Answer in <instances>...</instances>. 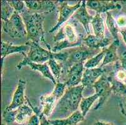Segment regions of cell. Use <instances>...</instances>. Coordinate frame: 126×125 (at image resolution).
<instances>
[{"mask_svg":"<svg viewBox=\"0 0 126 125\" xmlns=\"http://www.w3.org/2000/svg\"><path fill=\"white\" fill-rule=\"evenodd\" d=\"M16 110V114L15 122L19 125L28 122L30 118L33 115V113H34L33 110L32 109L30 105L28 106V105H23Z\"/></svg>","mask_w":126,"mask_h":125,"instance_id":"44dd1931","label":"cell"},{"mask_svg":"<svg viewBox=\"0 0 126 125\" xmlns=\"http://www.w3.org/2000/svg\"><path fill=\"white\" fill-rule=\"evenodd\" d=\"M1 125H6V124H5V123H4V122H3V123H2V124H1Z\"/></svg>","mask_w":126,"mask_h":125,"instance_id":"f35d334b","label":"cell"},{"mask_svg":"<svg viewBox=\"0 0 126 125\" xmlns=\"http://www.w3.org/2000/svg\"><path fill=\"white\" fill-rule=\"evenodd\" d=\"M117 54L121 66L126 71V45L124 43L120 42L117 48Z\"/></svg>","mask_w":126,"mask_h":125,"instance_id":"f1b7e54d","label":"cell"},{"mask_svg":"<svg viewBox=\"0 0 126 125\" xmlns=\"http://www.w3.org/2000/svg\"><path fill=\"white\" fill-rule=\"evenodd\" d=\"M72 17L75 18L83 25L85 31L88 35L90 34V28H89V24L91 23L94 16L90 15L88 13L87 10V6H86V1H82L80 7L75 11Z\"/></svg>","mask_w":126,"mask_h":125,"instance_id":"5bb4252c","label":"cell"},{"mask_svg":"<svg viewBox=\"0 0 126 125\" xmlns=\"http://www.w3.org/2000/svg\"><path fill=\"white\" fill-rule=\"evenodd\" d=\"M121 41H114L112 44L107 48L105 56L102 62V65L100 67L104 68L109 64L115 63L119 61V56L117 54V48Z\"/></svg>","mask_w":126,"mask_h":125,"instance_id":"d6986e66","label":"cell"},{"mask_svg":"<svg viewBox=\"0 0 126 125\" xmlns=\"http://www.w3.org/2000/svg\"><path fill=\"white\" fill-rule=\"evenodd\" d=\"M83 38L78 36L76 29L70 24H65L58 30L53 38L55 43L51 48V51L54 53L61 52L68 48H75L83 45Z\"/></svg>","mask_w":126,"mask_h":125,"instance_id":"7a4b0ae2","label":"cell"},{"mask_svg":"<svg viewBox=\"0 0 126 125\" xmlns=\"http://www.w3.org/2000/svg\"><path fill=\"white\" fill-rule=\"evenodd\" d=\"M47 64L57 82H59L60 78L63 72L62 63H58L56 59H51L47 62Z\"/></svg>","mask_w":126,"mask_h":125,"instance_id":"484cf974","label":"cell"},{"mask_svg":"<svg viewBox=\"0 0 126 125\" xmlns=\"http://www.w3.org/2000/svg\"><path fill=\"white\" fill-rule=\"evenodd\" d=\"M121 108L122 109V111L126 110V101H125V104H124V105H121Z\"/></svg>","mask_w":126,"mask_h":125,"instance_id":"74e56055","label":"cell"},{"mask_svg":"<svg viewBox=\"0 0 126 125\" xmlns=\"http://www.w3.org/2000/svg\"><path fill=\"white\" fill-rule=\"evenodd\" d=\"M97 99H98V96L96 93L89 96L87 98H82L80 104V108L81 112L83 116H85L87 115L91 106Z\"/></svg>","mask_w":126,"mask_h":125,"instance_id":"4316f807","label":"cell"},{"mask_svg":"<svg viewBox=\"0 0 126 125\" xmlns=\"http://www.w3.org/2000/svg\"><path fill=\"white\" fill-rule=\"evenodd\" d=\"M119 28H125L126 27V16H121L116 19Z\"/></svg>","mask_w":126,"mask_h":125,"instance_id":"d6a6232c","label":"cell"},{"mask_svg":"<svg viewBox=\"0 0 126 125\" xmlns=\"http://www.w3.org/2000/svg\"><path fill=\"white\" fill-rule=\"evenodd\" d=\"M121 6H122V10L124 14L126 15V1H120Z\"/></svg>","mask_w":126,"mask_h":125,"instance_id":"8d00e7d4","label":"cell"},{"mask_svg":"<svg viewBox=\"0 0 126 125\" xmlns=\"http://www.w3.org/2000/svg\"><path fill=\"white\" fill-rule=\"evenodd\" d=\"M3 29L13 38H22L27 36L26 26L21 14L15 11L11 18L3 21Z\"/></svg>","mask_w":126,"mask_h":125,"instance_id":"52a82bcc","label":"cell"},{"mask_svg":"<svg viewBox=\"0 0 126 125\" xmlns=\"http://www.w3.org/2000/svg\"><path fill=\"white\" fill-rule=\"evenodd\" d=\"M94 35L98 37L104 38L105 36V26H104V19L102 18L100 14L96 13L94 16L91 22Z\"/></svg>","mask_w":126,"mask_h":125,"instance_id":"7402d4cb","label":"cell"},{"mask_svg":"<svg viewBox=\"0 0 126 125\" xmlns=\"http://www.w3.org/2000/svg\"><path fill=\"white\" fill-rule=\"evenodd\" d=\"M16 110L13 111H6L4 110L3 114V122L7 124H11L15 121Z\"/></svg>","mask_w":126,"mask_h":125,"instance_id":"4dcf8cb0","label":"cell"},{"mask_svg":"<svg viewBox=\"0 0 126 125\" xmlns=\"http://www.w3.org/2000/svg\"><path fill=\"white\" fill-rule=\"evenodd\" d=\"M26 44L29 46L30 49L26 53L23 54L24 58L19 62L16 66V69L20 70L25 66L26 63L33 62L35 63H45L50 59L57 58V53L51 52L50 50H47L42 48L38 43L33 41H26Z\"/></svg>","mask_w":126,"mask_h":125,"instance_id":"277c9868","label":"cell"},{"mask_svg":"<svg viewBox=\"0 0 126 125\" xmlns=\"http://www.w3.org/2000/svg\"><path fill=\"white\" fill-rule=\"evenodd\" d=\"M67 53V58L63 63V71H68L73 65L80 63H85L90 58L94 56L97 51H101L100 50H95L88 48L84 44L78 47L72 48L66 50Z\"/></svg>","mask_w":126,"mask_h":125,"instance_id":"5b68a950","label":"cell"},{"mask_svg":"<svg viewBox=\"0 0 126 125\" xmlns=\"http://www.w3.org/2000/svg\"><path fill=\"white\" fill-rule=\"evenodd\" d=\"M10 5L14 8L15 11H17L19 14L26 11V6L25 2L23 1H8Z\"/></svg>","mask_w":126,"mask_h":125,"instance_id":"f546056e","label":"cell"},{"mask_svg":"<svg viewBox=\"0 0 126 125\" xmlns=\"http://www.w3.org/2000/svg\"><path fill=\"white\" fill-rule=\"evenodd\" d=\"M85 116L82 112L77 110L66 118L49 120L52 125H77L79 123L84 120Z\"/></svg>","mask_w":126,"mask_h":125,"instance_id":"e0dca14e","label":"cell"},{"mask_svg":"<svg viewBox=\"0 0 126 125\" xmlns=\"http://www.w3.org/2000/svg\"><path fill=\"white\" fill-rule=\"evenodd\" d=\"M40 119V125H52L49 121V120L47 118V116L42 114V113L38 115Z\"/></svg>","mask_w":126,"mask_h":125,"instance_id":"836d02e7","label":"cell"},{"mask_svg":"<svg viewBox=\"0 0 126 125\" xmlns=\"http://www.w3.org/2000/svg\"><path fill=\"white\" fill-rule=\"evenodd\" d=\"M92 88L95 89V93L98 96L99 99L98 104L94 110H98L102 108L112 93V86L109 80L108 76L105 74L102 76L93 86Z\"/></svg>","mask_w":126,"mask_h":125,"instance_id":"9c48e42d","label":"cell"},{"mask_svg":"<svg viewBox=\"0 0 126 125\" xmlns=\"http://www.w3.org/2000/svg\"><path fill=\"white\" fill-rule=\"evenodd\" d=\"M106 50H107V48H103L100 52L95 55L94 56H93L92 58L88 59L84 64L85 68L89 69L97 68V66L101 63L102 60L104 59L105 53H106Z\"/></svg>","mask_w":126,"mask_h":125,"instance_id":"d4e9b609","label":"cell"},{"mask_svg":"<svg viewBox=\"0 0 126 125\" xmlns=\"http://www.w3.org/2000/svg\"><path fill=\"white\" fill-rule=\"evenodd\" d=\"M1 3V19L3 21H6L11 18L15 10L10 5L8 1H2Z\"/></svg>","mask_w":126,"mask_h":125,"instance_id":"83f0119b","label":"cell"},{"mask_svg":"<svg viewBox=\"0 0 126 125\" xmlns=\"http://www.w3.org/2000/svg\"><path fill=\"white\" fill-rule=\"evenodd\" d=\"M26 81L19 79L18 81L16 89L15 91L11 103L6 108V111H13L15 110L22 105H25L26 101L25 96V90L26 88Z\"/></svg>","mask_w":126,"mask_h":125,"instance_id":"7c38bea8","label":"cell"},{"mask_svg":"<svg viewBox=\"0 0 126 125\" xmlns=\"http://www.w3.org/2000/svg\"><path fill=\"white\" fill-rule=\"evenodd\" d=\"M58 4V10L59 13V16L57 23L54 26H53L49 31V33H51L59 29L65 23L70 19L75 13V11L80 7L82 1H78L75 5L70 6L67 1H57Z\"/></svg>","mask_w":126,"mask_h":125,"instance_id":"ba28073f","label":"cell"},{"mask_svg":"<svg viewBox=\"0 0 126 125\" xmlns=\"http://www.w3.org/2000/svg\"><path fill=\"white\" fill-rule=\"evenodd\" d=\"M26 65L29 66L33 70L38 71L40 72L45 78L50 80L53 83V84H55V85L57 83L55 78L50 71V67L47 63L41 64L35 63H33V62H28V63H26L25 66H26Z\"/></svg>","mask_w":126,"mask_h":125,"instance_id":"ffe728a7","label":"cell"},{"mask_svg":"<svg viewBox=\"0 0 126 125\" xmlns=\"http://www.w3.org/2000/svg\"><path fill=\"white\" fill-rule=\"evenodd\" d=\"M107 76L111 84L112 93L115 95L126 97V83L118 81L110 74Z\"/></svg>","mask_w":126,"mask_h":125,"instance_id":"cb8c5ba5","label":"cell"},{"mask_svg":"<svg viewBox=\"0 0 126 125\" xmlns=\"http://www.w3.org/2000/svg\"><path fill=\"white\" fill-rule=\"evenodd\" d=\"M120 33H121V35H122V36L124 43L126 45V28H122V29L120 30Z\"/></svg>","mask_w":126,"mask_h":125,"instance_id":"e575fe53","label":"cell"},{"mask_svg":"<svg viewBox=\"0 0 126 125\" xmlns=\"http://www.w3.org/2000/svg\"><path fill=\"white\" fill-rule=\"evenodd\" d=\"M85 86L82 84L67 88L62 98L58 101L53 112L70 115L77 111L83 96L82 93Z\"/></svg>","mask_w":126,"mask_h":125,"instance_id":"3957f363","label":"cell"},{"mask_svg":"<svg viewBox=\"0 0 126 125\" xmlns=\"http://www.w3.org/2000/svg\"><path fill=\"white\" fill-rule=\"evenodd\" d=\"M106 13H107L106 24H107L110 33L114 38V41H120L119 38V33L121 29H119L120 28L118 26L116 19H115V18L113 17L112 14L110 12H107Z\"/></svg>","mask_w":126,"mask_h":125,"instance_id":"603a6c76","label":"cell"},{"mask_svg":"<svg viewBox=\"0 0 126 125\" xmlns=\"http://www.w3.org/2000/svg\"><path fill=\"white\" fill-rule=\"evenodd\" d=\"M30 48L27 44L20 46H15L10 43L2 41L1 42V62L3 63L4 58L11 54L26 53Z\"/></svg>","mask_w":126,"mask_h":125,"instance_id":"ac0fdd59","label":"cell"},{"mask_svg":"<svg viewBox=\"0 0 126 125\" xmlns=\"http://www.w3.org/2000/svg\"><path fill=\"white\" fill-rule=\"evenodd\" d=\"M86 6L88 8L96 11V13L101 14L102 13L109 12L110 10H121L120 1H87Z\"/></svg>","mask_w":126,"mask_h":125,"instance_id":"30bf717a","label":"cell"},{"mask_svg":"<svg viewBox=\"0 0 126 125\" xmlns=\"http://www.w3.org/2000/svg\"><path fill=\"white\" fill-rule=\"evenodd\" d=\"M84 64V63L75 64L67 71L68 78L65 82L67 88L77 86L80 83H82L85 70Z\"/></svg>","mask_w":126,"mask_h":125,"instance_id":"8fae6325","label":"cell"},{"mask_svg":"<svg viewBox=\"0 0 126 125\" xmlns=\"http://www.w3.org/2000/svg\"><path fill=\"white\" fill-rule=\"evenodd\" d=\"M95 125H114L112 123L109 122H106L104 121H97L95 123Z\"/></svg>","mask_w":126,"mask_h":125,"instance_id":"d590c367","label":"cell"},{"mask_svg":"<svg viewBox=\"0 0 126 125\" xmlns=\"http://www.w3.org/2000/svg\"><path fill=\"white\" fill-rule=\"evenodd\" d=\"M26 125H40V119L38 115L36 114H33V115L31 117Z\"/></svg>","mask_w":126,"mask_h":125,"instance_id":"1f68e13d","label":"cell"},{"mask_svg":"<svg viewBox=\"0 0 126 125\" xmlns=\"http://www.w3.org/2000/svg\"><path fill=\"white\" fill-rule=\"evenodd\" d=\"M26 8L30 10L40 11L43 13H51L56 8L57 1H25Z\"/></svg>","mask_w":126,"mask_h":125,"instance_id":"2e32d148","label":"cell"},{"mask_svg":"<svg viewBox=\"0 0 126 125\" xmlns=\"http://www.w3.org/2000/svg\"><path fill=\"white\" fill-rule=\"evenodd\" d=\"M105 72L106 69L102 67L85 69L82 84L85 87H93L102 76L105 74Z\"/></svg>","mask_w":126,"mask_h":125,"instance_id":"4fadbf2b","label":"cell"},{"mask_svg":"<svg viewBox=\"0 0 126 125\" xmlns=\"http://www.w3.org/2000/svg\"><path fill=\"white\" fill-rule=\"evenodd\" d=\"M67 89L65 83L58 82L55 84L54 89L50 95L41 96V105L42 106V114L45 116L50 117L54 111L58 101L62 98Z\"/></svg>","mask_w":126,"mask_h":125,"instance_id":"8992f818","label":"cell"},{"mask_svg":"<svg viewBox=\"0 0 126 125\" xmlns=\"http://www.w3.org/2000/svg\"><path fill=\"white\" fill-rule=\"evenodd\" d=\"M20 14L26 26L27 41H33L39 44L41 43H44L47 46L48 50L51 51V47L46 43L45 40V31L43 29L45 16L39 13L30 14L27 11Z\"/></svg>","mask_w":126,"mask_h":125,"instance_id":"6da1fadb","label":"cell"},{"mask_svg":"<svg viewBox=\"0 0 126 125\" xmlns=\"http://www.w3.org/2000/svg\"><path fill=\"white\" fill-rule=\"evenodd\" d=\"M83 44L88 48L95 50H100L101 48L103 49L109 46L112 44V40L109 38H102L95 35L90 34L83 38Z\"/></svg>","mask_w":126,"mask_h":125,"instance_id":"9a60e30c","label":"cell"}]
</instances>
